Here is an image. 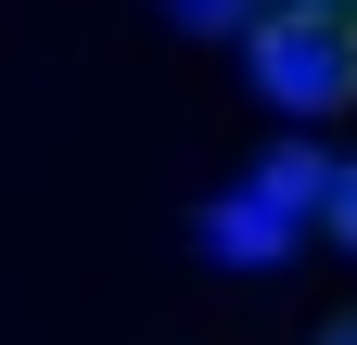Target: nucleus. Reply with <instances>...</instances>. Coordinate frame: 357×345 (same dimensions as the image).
I'll use <instances>...</instances> for the list:
<instances>
[{"instance_id": "f257e3e1", "label": "nucleus", "mask_w": 357, "mask_h": 345, "mask_svg": "<svg viewBox=\"0 0 357 345\" xmlns=\"http://www.w3.org/2000/svg\"><path fill=\"white\" fill-rule=\"evenodd\" d=\"M243 77H255L268 115H344L357 103V26H332V13H268L243 38Z\"/></svg>"}, {"instance_id": "f03ea898", "label": "nucleus", "mask_w": 357, "mask_h": 345, "mask_svg": "<svg viewBox=\"0 0 357 345\" xmlns=\"http://www.w3.org/2000/svg\"><path fill=\"white\" fill-rule=\"evenodd\" d=\"M319 192H332V166L306 154V141H281V154L255 166V192H243V205H255V218H281V230H294V218H319Z\"/></svg>"}, {"instance_id": "7ed1b4c3", "label": "nucleus", "mask_w": 357, "mask_h": 345, "mask_svg": "<svg viewBox=\"0 0 357 345\" xmlns=\"http://www.w3.org/2000/svg\"><path fill=\"white\" fill-rule=\"evenodd\" d=\"M268 13H281V0H166V26H178V38H255Z\"/></svg>"}, {"instance_id": "20e7f679", "label": "nucleus", "mask_w": 357, "mask_h": 345, "mask_svg": "<svg viewBox=\"0 0 357 345\" xmlns=\"http://www.w3.org/2000/svg\"><path fill=\"white\" fill-rule=\"evenodd\" d=\"M281 218H255V205H217V256H268Z\"/></svg>"}, {"instance_id": "39448f33", "label": "nucleus", "mask_w": 357, "mask_h": 345, "mask_svg": "<svg viewBox=\"0 0 357 345\" xmlns=\"http://www.w3.org/2000/svg\"><path fill=\"white\" fill-rule=\"evenodd\" d=\"M319 218H332V243H344V256H357V154H344V166H332V192H319Z\"/></svg>"}, {"instance_id": "423d86ee", "label": "nucleus", "mask_w": 357, "mask_h": 345, "mask_svg": "<svg viewBox=\"0 0 357 345\" xmlns=\"http://www.w3.org/2000/svg\"><path fill=\"white\" fill-rule=\"evenodd\" d=\"M281 13H332V26H357V0H281Z\"/></svg>"}, {"instance_id": "0eeeda50", "label": "nucleus", "mask_w": 357, "mask_h": 345, "mask_svg": "<svg viewBox=\"0 0 357 345\" xmlns=\"http://www.w3.org/2000/svg\"><path fill=\"white\" fill-rule=\"evenodd\" d=\"M319 345H357V320H332V332H319Z\"/></svg>"}]
</instances>
